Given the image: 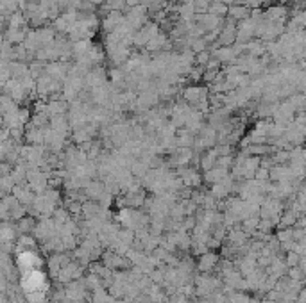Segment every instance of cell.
Masks as SVG:
<instances>
[{
	"instance_id": "cell-2",
	"label": "cell",
	"mask_w": 306,
	"mask_h": 303,
	"mask_svg": "<svg viewBox=\"0 0 306 303\" xmlns=\"http://www.w3.org/2000/svg\"><path fill=\"white\" fill-rule=\"evenodd\" d=\"M43 266V260L41 257L38 255L34 250H20L18 253V268L22 273L25 271H30V270H41Z\"/></svg>"
},
{
	"instance_id": "cell-7",
	"label": "cell",
	"mask_w": 306,
	"mask_h": 303,
	"mask_svg": "<svg viewBox=\"0 0 306 303\" xmlns=\"http://www.w3.org/2000/svg\"><path fill=\"white\" fill-rule=\"evenodd\" d=\"M206 154H202L201 157H199V164H201V168L204 171L211 170L213 166L217 164V159H219V154H217L215 148H208V150H204Z\"/></svg>"
},
{
	"instance_id": "cell-5",
	"label": "cell",
	"mask_w": 306,
	"mask_h": 303,
	"mask_svg": "<svg viewBox=\"0 0 306 303\" xmlns=\"http://www.w3.org/2000/svg\"><path fill=\"white\" fill-rule=\"evenodd\" d=\"M67 292H68V298L74 299V301H77V303L84 301V299L88 298V289H86V285H84V282H82V278H79V280L72 282V284L68 285Z\"/></svg>"
},
{
	"instance_id": "cell-10",
	"label": "cell",
	"mask_w": 306,
	"mask_h": 303,
	"mask_svg": "<svg viewBox=\"0 0 306 303\" xmlns=\"http://www.w3.org/2000/svg\"><path fill=\"white\" fill-rule=\"evenodd\" d=\"M229 13H231L233 18H246V16L249 15V11H247L246 8H233Z\"/></svg>"
},
{
	"instance_id": "cell-8",
	"label": "cell",
	"mask_w": 306,
	"mask_h": 303,
	"mask_svg": "<svg viewBox=\"0 0 306 303\" xmlns=\"http://www.w3.org/2000/svg\"><path fill=\"white\" fill-rule=\"evenodd\" d=\"M91 303H115V298H113L111 294H109L108 291H106L104 287L101 289H95V291H91Z\"/></svg>"
},
{
	"instance_id": "cell-3",
	"label": "cell",
	"mask_w": 306,
	"mask_h": 303,
	"mask_svg": "<svg viewBox=\"0 0 306 303\" xmlns=\"http://www.w3.org/2000/svg\"><path fill=\"white\" fill-rule=\"evenodd\" d=\"M177 177H179V180H181V184L185 185V187H199L201 185V182H202V177H201V173H199L195 168H192V166H183V168H179L177 170Z\"/></svg>"
},
{
	"instance_id": "cell-9",
	"label": "cell",
	"mask_w": 306,
	"mask_h": 303,
	"mask_svg": "<svg viewBox=\"0 0 306 303\" xmlns=\"http://www.w3.org/2000/svg\"><path fill=\"white\" fill-rule=\"evenodd\" d=\"M304 259L302 255H299V253H295V251H287V259H285V264H287V268H295L299 266V262Z\"/></svg>"
},
{
	"instance_id": "cell-4",
	"label": "cell",
	"mask_w": 306,
	"mask_h": 303,
	"mask_svg": "<svg viewBox=\"0 0 306 303\" xmlns=\"http://www.w3.org/2000/svg\"><path fill=\"white\" fill-rule=\"evenodd\" d=\"M219 260H221V255H219L217 251L208 250V251H204V253L199 255L197 270L201 271V273H211V271L217 268V264H219Z\"/></svg>"
},
{
	"instance_id": "cell-6",
	"label": "cell",
	"mask_w": 306,
	"mask_h": 303,
	"mask_svg": "<svg viewBox=\"0 0 306 303\" xmlns=\"http://www.w3.org/2000/svg\"><path fill=\"white\" fill-rule=\"evenodd\" d=\"M228 170L226 168H221V166H213L211 170L204 171V177H202V180L206 182V184H219V182L222 180V178L228 177Z\"/></svg>"
},
{
	"instance_id": "cell-1",
	"label": "cell",
	"mask_w": 306,
	"mask_h": 303,
	"mask_svg": "<svg viewBox=\"0 0 306 303\" xmlns=\"http://www.w3.org/2000/svg\"><path fill=\"white\" fill-rule=\"evenodd\" d=\"M22 287L25 292H36V291L47 292V289H49L47 275L41 270L25 271V273H22Z\"/></svg>"
}]
</instances>
